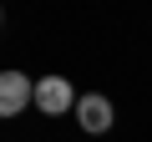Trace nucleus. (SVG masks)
I'll return each mask as SVG.
<instances>
[{"label": "nucleus", "mask_w": 152, "mask_h": 142, "mask_svg": "<svg viewBox=\"0 0 152 142\" xmlns=\"http://www.w3.org/2000/svg\"><path fill=\"white\" fill-rule=\"evenodd\" d=\"M36 102V81L26 71H0V117H15Z\"/></svg>", "instance_id": "nucleus-1"}, {"label": "nucleus", "mask_w": 152, "mask_h": 142, "mask_svg": "<svg viewBox=\"0 0 152 142\" xmlns=\"http://www.w3.org/2000/svg\"><path fill=\"white\" fill-rule=\"evenodd\" d=\"M36 107L46 117H61V112H76V91L66 76H41L36 81Z\"/></svg>", "instance_id": "nucleus-2"}, {"label": "nucleus", "mask_w": 152, "mask_h": 142, "mask_svg": "<svg viewBox=\"0 0 152 142\" xmlns=\"http://www.w3.org/2000/svg\"><path fill=\"white\" fill-rule=\"evenodd\" d=\"M76 122H81V132H107L112 127V102L107 97H81L76 102Z\"/></svg>", "instance_id": "nucleus-3"}, {"label": "nucleus", "mask_w": 152, "mask_h": 142, "mask_svg": "<svg viewBox=\"0 0 152 142\" xmlns=\"http://www.w3.org/2000/svg\"><path fill=\"white\" fill-rule=\"evenodd\" d=\"M0 26H5V10H0Z\"/></svg>", "instance_id": "nucleus-4"}]
</instances>
